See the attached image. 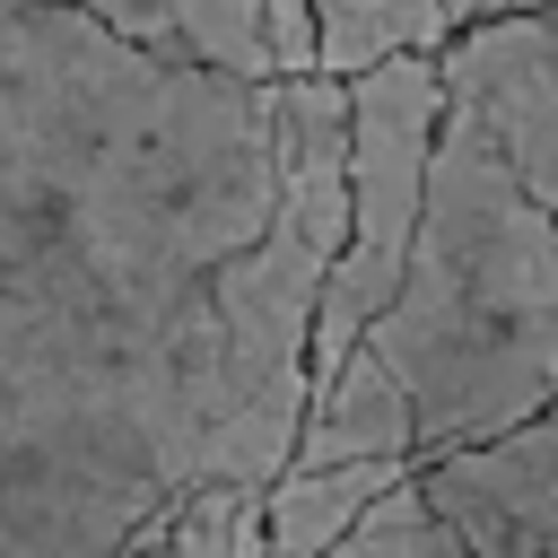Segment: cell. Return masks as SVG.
I'll use <instances>...</instances> for the list:
<instances>
[{
    "label": "cell",
    "instance_id": "6da1fadb",
    "mask_svg": "<svg viewBox=\"0 0 558 558\" xmlns=\"http://www.w3.org/2000/svg\"><path fill=\"white\" fill-rule=\"evenodd\" d=\"M270 218V78L0 0V558H131L209 488L218 270Z\"/></svg>",
    "mask_w": 558,
    "mask_h": 558
},
{
    "label": "cell",
    "instance_id": "7a4b0ae2",
    "mask_svg": "<svg viewBox=\"0 0 558 558\" xmlns=\"http://www.w3.org/2000/svg\"><path fill=\"white\" fill-rule=\"evenodd\" d=\"M349 357L401 401L410 471L558 401V227L453 113H436L410 262Z\"/></svg>",
    "mask_w": 558,
    "mask_h": 558
},
{
    "label": "cell",
    "instance_id": "3957f363",
    "mask_svg": "<svg viewBox=\"0 0 558 558\" xmlns=\"http://www.w3.org/2000/svg\"><path fill=\"white\" fill-rule=\"evenodd\" d=\"M349 87V218H340V253L323 270L314 296V349H305V392L357 349V331L384 314L401 262H410V227H418V192H427V148H436V52H401L375 61Z\"/></svg>",
    "mask_w": 558,
    "mask_h": 558
},
{
    "label": "cell",
    "instance_id": "277c9868",
    "mask_svg": "<svg viewBox=\"0 0 558 558\" xmlns=\"http://www.w3.org/2000/svg\"><path fill=\"white\" fill-rule=\"evenodd\" d=\"M436 96L497 148V166L558 227V0L436 44Z\"/></svg>",
    "mask_w": 558,
    "mask_h": 558
},
{
    "label": "cell",
    "instance_id": "5b68a950",
    "mask_svg": "<svg viewBox=\"0 0 558 558\" xmlns=\"http://www.w3.org/2000/svg\"><path fill=\"white\" fill-rule=\"evenodd\" d=\"M410 480L471 558H558V401Z\"/></svg>",
    "mask_w": 558,
    "mask_h": 558
},
{
    "label": "cell",
    "instance_id": "8992f818",
    "mask_svg": "<svg viewBox=\"0 0 558 558\" xmlns=\"http://www.w3.org/2000/svg\"><path fill=\"white\" fill-rule=\"evenodd\" d=\"M35 9H70L157 61H192V70H227V78H270L253 0H35Z\"/></svg>",
    "mask_w": 558,
    "mask_h": 558
},
{
    "label": "cell",
    "instance_id": "52a82bcc",
    "mask_svg": "<svg viewBox=\"0 0 558 558\" xmlns=\"http://www.w3.org/2000/svg\"><path fill=\"white\" fill-rule=\"evenodd\" d=\"M401 480V462H288L262 488V558H331L349 523Z\"/></svg>",
    "mask_w": 558,
    "mask_h": 558
},
{
    "label": "cell",
    "instance_id": "ba28073f",
    "mask_svg": "<svg viewBox=\"0 0 558 558\" xmlns=\"http://www.w3.org/2000/svg\"><path fill=\"white\" fill-rule=\"evenodd\" d=\"M305 17H314V78H357L375 61L436 52L453 35L445 0H305Z\"/></svg>",
    "mask_w": 558,
    "mask_h": 558
},
{
    "label": "cell",
    "instance_id": "9c48e42d",
    "mask_svg": "<svg viewBox=\"0 0 558 558\" xmlns=\"http://www.w3.org/2000/svg\"><path fill=\"white\" fill-rule=\"evenodd\" d=\"M331 558H471V549L445 532V514L418 497V480H401V488H384V497L349 523V541H340Z\"/></svg>",
    "mask_w": 558,
    "mask_h": 558
},
{
    "label": "cell",
    "instance_id": "30bf717a",
    "mask_svg": "<svg viewBox=\"0 0 558 558\" xmlns=\"http://www.w3.org/2000/svg\"><path fill=\"white\" fill-rule=\"evenodd\" d=\"M253 514H262V497L201 488V497H183V506L166 514V532H157L148 549H131V558H235V541H244Z\"/></svg>",
    "mask_w": 558,
    "mask_h": 558
},
{
    "label": "cell",
    "instance_id": "8fae6325",
    "mask_svg": "<svg viewBox=\"0 0 558 558\" xmlns=\"http://www.w3.org/2000/svg\"><path fill=\"white\" fill-rule=\"evenodd\" d=\"M253 26H262V52H270V78H314V17H305V0H253Z\"/></svg>",
    "mask_w": 558,
    "mask_h": 558
},
{
    "label": "cell",
    "instance_id": "7c38bea8",
    "mask_svg": "<svg viewBox=\"0 0 558 558\" xmlns=\"http://www.w3.org/2000/svg\"><path fill=\"white\" fill-rule=\"evenodd\" d=\"M523 9H541V0H445V26L462 35V26H488V17H523ZM445 35V44H453Z\"/></svg>",
    "mask_w": 558,
    "mask_h": 558
}]
</instances>
